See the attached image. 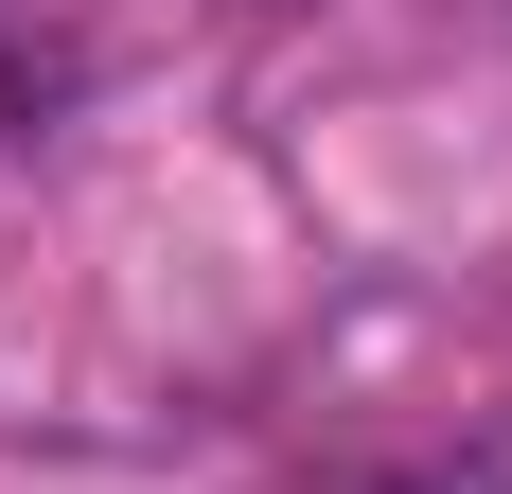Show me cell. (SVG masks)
Segmentation results:
<instances>
[{
  "label": "cell",
  "mask_w": 512,
  "mask_h": 494,
  "mask_svg": "<svg viewBox=\"0 0 512 494\" xmlns=\"http://www.w3.org/2000/svg\"><path fill=\"white\" fill-rule=\"evenodd\" d=\"M71 89H89V36H71V18H36V0H0V142H18V124H53Z\"/></svg>",
  "instance_id": "1"
},
{
  "label": "cell",
  "mask_w": 512,
  "mask_h": 494,
  "mask_svg": "<svg viewBox=\"0 0 512 494\" xmlns=\"http://www.w3.org/2000/svg\"><path fill=\"white\" fill-rule=\"evenodd\" d=\"M389 494H477V477H389Z\"/></svg>",
  "instance_id": "2"
}]
</instances>
